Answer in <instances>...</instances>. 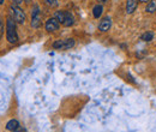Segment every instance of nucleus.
<instances>
[{
	"instance_id": "6e6552de",
	"label": "nucleus",
	"mask_w": 156,
	"mask_h": 132,
	"mask_svg": "<svg viewBox=\"0 0 156 132\" xmlns=\"http://www.w3.org/2000/svg\"><path fill=\"white\" fill-rule=\"evenodd\" d=\"M20 121L18 120H16V119H11V120H9L7 121V124H6V130L7 131H16L18 127H20Z\"/></svg>"
},
{
	"instance_id": "9b49d317",
	"label": "nucleus",
	"mask_w": 156,
	"mask_h": 132,
	"mask_svg": "<svg viewBox=\"0 0 156 132\" xmlns=\"http://www.w3.org/2000/svg\"><path fill=\"white\" fill-rule=\"evenodd\" d=\"M145 12L147 13H154V12H156V0H149L147 2Z\"/></svg>"
},
{
	"instance_id": "2eb2a0df",
	"label": "nucleus",
	"mask_w": 156,
	"mask_h": 132,
	"mask_svg": "<svg viewBox=\"0 0 156 132\" xmlns=\"http://www.w3.org/2000/svg\"><path fill=\"white\" fill-rule=\"evenodd\" d=\"M6 28H5V25H4V22H2V19H0V40L2 37V35H4V30H5Z\"/></svg>"
},
{
	"instance_id": "0eeeda50",
	"label": "nucleus",
	"mask_w": 156,
	"mask_h": 132,
	"mask_svg": "<svg viewBox=\"0 0 156 132\" xmlns=\"http://www.w3.org/2000/svg\"><path fill=\"white\" fill-rule=\"evenodd\" d=\"M138 6V0H126V13L132 15L137 10Z\"/></svg>"
},
{
	"instance_id": "20e7f679",
	"label": "nucleus",
	"mask_w": 156,
	"mask_h": 132,
	"mask_svg": "<svg viewBox=\"0 0 156 132\" xmlns=\"http://www.w3.org/2000/svg\"><path fill=\"white\" fill-rule=\"evenodd\" d=\"M42 23V16H41V11H40V7L37 5H34L33 10H31V22H30V25L35 29L40 28Z\"/></svg>"
},
{
	"instance_id": "a211bd4d",
	"label": "nucleus",
	"mask_w": 156,
	"mask_h": 132,
	"mask_svg": "<svg viewBox=\"0 0 156 132\" xmlns=\"http://www.w3.org/2000/svg\"><path fill=\"white\" fill-rule=\"evenodd\" d=\"M138 1H140V2H148L149 0H138Z\"/></svg>"
},
{
	"instance_id": "f8f14e48",
	"label": "nucleus",
	"mask_w": 156,
	"mask_h": 132,
	"mask_svg": "<svg viewBox=\"0 0 156 132\" xmlns=\"http://www.w3.org/2000/svg\"><path fill=\"white\" fill-rule=\"evenodd\" d=\"M66 12H67V11L59 10V11H57V12L54 13V17L58 19L60 24H62V23H64V20H65V18H66Z\"/></svg>"
},
{
	"instance_id": "ddd939ff",
	"label": "nucleus",
	"mask_w": 156,
	"mask_h": 132,
	"mask_svg": "<svg viewBox=\"0 0 156 132\" xmlns=\"http://www.w3.org/2000/svg\"><path fill=\"white\" fill-rule=\"evenodd\" d=\"M140 40L144 41V42H150L154 40V33L153 31H147L144 34L140 35Z\"/></svg>"
},
{
	"instance_id": "f257e3e1",
	"label": "nucleus",
	"mask_w": 156,
	"mask_h": 132,
	"mask_svg": "<svg viewBox=\"0 0 156 132\" xmlns=\"http://www.w3.org/2000/svg\"><path fill=\"white\" fill-rule=\"evenodd\" d=\"M16 22L12 17H7L6 20V38L10 43L15 45L18 42V34H17V28H16Z\"/></svg>"
},
{
	"instance_id": "dca6fc26",
	"label": "nucleus",
	"mask_w": 156,
	"mask_h": 132,
	"mask_svg": "<svg viewBox=\"0 0 156 132\" xmlns=\"http://www.w3.org/2000/svg\"><path fill=\"white\" fill-rule=\"evenodd\" d=\"M23 2V0H12V4H16V5H20Z\"/></svg>"
},
{
	"instance_id": "f03ea898",
	"label": "nucleus",
	"mask_w": 156,
	"mask_h": 132,
	"mask_svg": "<svg viewBox=\"0 0 156 132\" xmlns=\"http://www.w3.org/2000/svg\"><path fill=\"white\" fill-rule=\"evenodd\" d=\"M10 12H11V17L15 19L16 23H18V24H24L25 23L27 15H25V12L20 9L18 5L12 4L10 6Z\"/></svg>"
},
{
	"instance_id": "9d476101",
	"label": "nucleus",
	"mask_w": 156,
	"mask_h": 132,
	"mask_svg": "<svg viewBox=\"0 0 156 132\" xmlns=\"http://www.w3.org/2000/svg\"><path fill=\"white\" fill-rule=\"evenodd\" d=\"M102 13H103V6L101 4H98L93 7V16L95 18H100L102 16Z\"/></svg>"
},
{
	"instance_id": "aec40b11",
	"label": "nucleus",
	"mask_w": 156,
	"mask_h": 132,
	"mask_svg": "<svg viewBox=\"0 0 156 132\" xmlns=\"http://www.w3.org/2000/svg\"><path fill=\"white\" fill-rule=\"evenodd\" d=\"M4 4V0H0V5H2Z\"/></svg>"
},
{
	"instance_id": "7ed1b4c3",
	"label": "nucleus",
	"mask_w": 156,
	"mask_h": 132,
	"mask_svg": "<svg viewBox=\"0 0 156 132\" xmlns=\"http://www.w3.org/2000/svg\"><path fill=\"white\" fill-rule=\"evenodd\" d=\"M75 45H76V42H75L73 38H65V40H57L55 42H53L52 47L54 49H64V51H66V49H71Z\"/></svg>"
},
{
	"instance_id": "4468645a",
	"label": "nucleus",
	"mask_w": 156,
	"mask_h": 132,
	"mask_svg": "<svg viewBox=\"0 0 156 132\" xmlns=\"http://www.w3.org/2000/svg\"><path fill=\"white\" fill-rule=\"evenodd\" d=\"M44 2H46L48 6H51V7H54V6L58 5V0H44Z\"/></svg>"
},
{
	"instance_id": "39448f33",
	"label": "nucleus",
	"mask_w": 156,
	"mask_h": 132,
	"mask_svg": "<svg viewBox=\"0 0 156 132\" xmlns=\"http://www.w3.org/2000/svg\"><path fill=\"white\" fill-rule=\"evenodd\" d=\"M44 28H46V30H47L48 33H54V31L59 30L60 23H59V20L55 18V17H52V18H48L46 20Z\"/></svg>"
},
{
	"instance_id": "f3484780",
	"label": "nucleus",
	"mask_w": 156,
	"mask_h": 132,
	"mask_svg": "<svg viewBox=\"0 0 156 132\" xmlns=\"http://www.w3.org/2000/svg\"><path fill=\"white\" fill-rule=\"evenodd\" d=\"M13 132H25V129H23L22 126H20V127H18L16 131H13Z\"/></svg>"
},
{
	"instance_id": "423d86ee",
	"label": "nucleus",
	"mask_w": 156,
	"mask_h": 132,
	"mask_svg": "<svg viewBox=\"0 0 156 132\" xmlns=\"http://www.w3.org/2000/svg\"><path fill=\"white\" fill-rule=\"evenodd\" d=\"M112 28V18L111 17H105L98 24V30L101 33H107Z\"/></svg>"
},
{
	"instance_id": "6ab92c4d",
	"label": "nucleus",
	"mask_w": 156,
	"mask_h": 132,
	"mask_svg": "<svg viewBox=\"0 0 156 132\" xmlns=\"http://www.w3.org/2000/svg\"><path fill=\"white\" fill-rule=\"evenodd\" d=\"M98 1H100V2H106L107 0H98Z\"/></svg>"
},
{
	"instance_id": "1a4fd4ad",
	"label": "nucleus",
	"mask_w": 156,
	"mask_h": 132,
	"mask_svg": "<svg viewBox=\"0 0 156 132\" xmlns=\"http://www.w3.org/2000/svg\"><path fill=\"white\" fill-rule=\"evenodd\" d=\"M75 24V17H73V15L71 13V12H66V18L64 20V23H62V25L64 27H72Z\"/></svg>"
}]
</instances>
